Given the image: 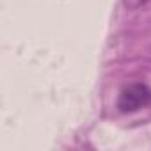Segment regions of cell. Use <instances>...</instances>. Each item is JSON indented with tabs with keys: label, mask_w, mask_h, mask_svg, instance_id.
<instances>
[{
	"label": "cell",
	"mask_w": 151,
	"mask_h": 151,
	"mask_svg": "<svg viewBox=\"0 0 151 151\" xmlns=\"http://www.w3.org/2000/svg\"><path fill=\"white\" fill-rule=\"evenodd\" d=\"M151 103V89L146 84H130L121 89L117 98V109L123 114L137 112Z\"/></svg>",
	"instance_id": "1"
},
{
	"label": "cell",
	"mask_w": 151,
	"mask_h": 151,
	"mask_svg": "<svg viewBox=\"0 0 151 151\" xmlns=\"http://www.w3.org/2000/svg\"><path fill=\"white\" fill-rule=\"evenodd\" d=\"M149 2H151V0H123V4L128 9H137V7H142V6H146Z\"/></svg>",
	"instance_id": "2"
}]
</instances>
